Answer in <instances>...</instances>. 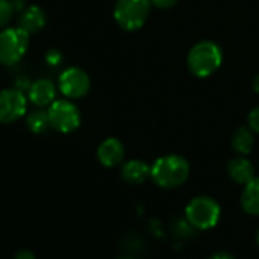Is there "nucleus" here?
Segmentation results:
<instances>
[{
    "label": "nucleus",
    "mask_w": 259,
    "mask_h": 259,
    "mask_svg": "<svg viewBox=\"0 0 259 259\" xmlns=\"http://www.w3.org/2000/svg\"><path fill=\"white\" fill-rule=\"evenodd\" d=\"M191 172L189 162L179 154H166L151 165V180L163 189L182 186Z\"/></svg>",
    "instance_id": "1"
},
{
    "label": "nucleus",
    "mask_w": 259,
    "mask_h": 259,
    "mask_svg": "<svg viewBox=\"0 0 259 259\" xmlns=\"http://www.w3.org/2000/svg\"><path fill=\"white\" fill-rule=\"evenodd\" d=\"M189 72L197 78H207L213 75L223 63L221 48L210 40H203L194 45L186 58Z\"/></svg>",
    "instance_id": "2"
},
{
    "label": "nucleus",
    "mask_w": 259,
    "mask_h": 259,
    "mask_svg": "<svg viewBox=\"0 0 259 259\" xmlns=\"http://www.w3.org/2000/svg\"><path fill=\"white\" fill-rule=\"evenodd\" d=\"M151 0H116L113 17L123 31H138L148 20Z\"/></svg>",
    "instance_id": "3"
},
{
    "label": "nucleus",
    "mask_w": 259,
    "mask_h": 259,
    "mask_svg": "<svg viewBox=\"0 0 259 259\" xmlns=\"http://www.w3.org/2000/svg\"><path fill=\"white\" fill-rule=\"evenodd\" d=\"M185 217L192 227L198 230H209L218 224L221 217V207L215 198L207 195H198L188 203L185 209Z\"/></svg>",
    "instance_id": "4"
},
{
    "label": "nucleus",
    "mask_w": 259,
    "mask_h": 259,
    "mask_svg": "<svg viewBox=\"0 0 259 259\" xmlns=\"http://www.w3.org/2000/svg\"><path fill=\"white\" fill-rule=\"evenodd\" d=\"M29 34L20 26L0 31V64L14 66L28 52Z\"/></svg>",
    "instance_id": "5"
},
{
    "label": "nucleus",
    "mask_w": 259,
    "mask_h": 259,
    "mask_svg": "<svg viewBox=\"0 0 259 259\" xmlns=\"http://www.w3.org/2000/svg\"><path fill=\"white\" fill-rule=\"evenodd\" d=\"M49 123L60 133H72L81 125V113L70 99H55L48 110Z\"/></svg>",
    "instance_id": "6"
},
{
    "label": "nucleus",
    "mask_w": 259,
    "mask_h": 259,
    "mask_svg": "<svg viewBox=\"0 0 259 259\" xmlns=\"http://www.w3.org/2000/svg\"><path fill=\"white\" fill-rule=\"evenodd\" d=\"M28 110V99L19 89L0 90V123H13Z\"/></svg>",
    "instance_id": "7"
},
{
    "label": "nucleus",
    "mask_w": 259,
    "mask_h": 259,
    "mask_svg": "<svg viewBox=\"0 0 259 259\" xmlns=\"http://www.w3.org/2000/svg\"><path fill=\"white\" fill-rule=\"evenodd\" d=\"M58 89L67 99H79L90 90V78L79 67H67L58 78Z\"/></svg>",
    "instance_id": "8"
},
{
    "label": "nucleus",
    "mask_w": 259,
    "mask_h": 259,
    "mask_svg": "<svg viewBox=\"0 0 259 259\" xmlns=\"http://www.w3.org/2000/svg\"><path fill=\"white\" fill-rule=\"evenodd\" d=\"M96 154H98V160L101 162V165H104L105 168H114L123 162L125 148L119 139L108 138L101 142Z\"/></svg>",
    "instance_id": "9"
},
{
    "label": "nucleus",
    "mask_w": 259,
    "mask_h": 259,
    "mask_svg": "<svg viewBox=\"0 0 259 259\" xmlns=\"http://www.w3.org/2000/svg\"><path fill=\"white\" fill-rule=\"evenodd\" d=\"M28 99L37 107L51 105L57 99V87L48 78L35 79L28 89Z\"/></svg>",
    "instance_id": "10"
},
{
    "label": "nucleus",
    "mask_w": 259,
    "mask_h": 259,
    "mask_svg": "<svg viewBox=\"0 0 259 259\" xmlns=\"http://www.w3.org/2000/svg\"><path fill=\"white\" fill-rule=\"evenodd\" d=\"M120 176L126 183L141 185L145 180L151 179V166L141 159H133L122 165Z\"/></svg>",
    "instance_id": "11"
},
{
    "label": "nucleus",
    "mask_w": 259,
    "mask_h": 259,
    "mask_svg": "<svg viewBox=\"0 0 259 259\" xmlns=\"http://www.w3.org/2000/svg\"><path fill=\"white\" fill-rule=\"evenodd\" d=\"M227 174L238 185H247L250 180H253L256 177L254 176V166L244 156L233 157L232 160H229Z\"/></svg>",
    "instance_id": "12"
},
{
    "label": "nucleus",
    "mask_w": 259,
    "mask_h": 259,
    "mask_svg": "<svg viewBox=\"0 0 259 259\" xmlns=\"http://www.w3.org/2000/svg\"><path fill=\"white\" fill-rule=\"evenodd\" d=\"M19 26L23 31H26L29 35L41 31L46 26V14H45V11L37 5H32V7L26 8L22 13L20 19H19Z\"/></svg>",
    "instance_id": "13"
},
{
    "label": "nucleus",
    "mask_w": 259,
    "mask_h": 259,
    "mask_svg": "<svg viewBox=\"0 0 259 259\" xmlns=\"http://www.w3.org/2000/svg\"><path fill=\"white\" fill-rule=\"evenodd\" d=\"M241 207L245 213L259 217V177H254L241 192Z\"/></svg>",
    "instance_id": "14"
},
{
    "label": "nucleus",
    "mask_w": 259,
    "mask_h": 259,
    "mask_svg": "<svg viewBox=\"0 0 259 259\" xmlns=\"http://www.w3.org/2000/svg\"><path fill=\"white\" fill-rule=\"evenodd\" d=\"M232 147L239 156H245L251 153L254 147V132L250 126H239L233 133Z\"/></svg>",
    "instance_id": "15"
},
{
    "label": "nucleus",
    "mask_w": 259,
    "mask_h": 259,
    "mask_svg": "<svg viewBox=\"0 0 259 259\" xmlns=\"http://www.w3.org/2000/svg\"><path fill=\"white\" fill-rule=\"evenodd\" d=\"M26 125H28V128L31 130V132L35 133V135L45 133L46 130L51 126L48 111H45L41 108H37V110L29 111L28 116H26Z\"/></svg>",
    "instance_id": "16"
},
{
    "label": "nucleus",
    "mask_w": 259,
    "mask_h": 259,
    "mask_svg": "<svg viewBox=\"0 0 259 259\" xmlns=\"http://www.w3.org/2000/svg\"><path fill=\"white\" fill-rule=\"evenodd\" d=\"M14 14V8L11 0H0V29H5L7 25L11 22Z\"/></svg>",
    "instance_id": "17"
},
{
    "label": "nucleus",
    "mask_w": 259,
    "mask_h": 259,
    "mask_svg": "<svg viewBox=\"0 0 259 259\" xmlns=\"http://www.w3.org/2000/svg\"><path fill=\"white\" fill-rule=\"evenodd\" d=\"M247 122H248V126L253 130V132L259 135V105L251 108V111L248 113Z\"/></svg>",
    "instance_id": "18"
},
{
    "label": "nucleus",
    "mask_w": 259,
    "mask_h": 259,
    "mask_svg": "<svg viewBox=\"0 0 259 259\" xmlns=\"http://www.w3.org/2000/svg\"><path fill=\"white\" fill-rule=\"evenodd\" d=\"M46 63L48 64H51V66H58L60 63H61V60H63V55L60 54V51H57V49H51V51H48V54H46Z\"/></svg>",
    "instance_id": "19"
},
{
    "label": "nucleus",
    "mask_w": 259,
    "mask_h": 259,
    "mask_svg": "<svg viewBox=\"0 0 259 259\" xmlns=\"http://www.w3.org/2000/svg\"><path fill=\"white\" fill-rule=\"evenodd\" d=\"M179 2V0H151V4L159 8V10H169L172 8L176 4Z\"/></svg>",
    "instance_id": "20"
},
{
    "label": "nucleus",
    "mask_w": 259,
    "mask_h": 259,
    "mask_svg": "<svg viewBox=\"0 0 259 259\" xmlns=\"http://www.w3.org/2000/svg\"><path fill=\"white\" fill-rule=\"evenodd\" d=\"M14 259H37V256H35L31 250L23 248V250H19V251L16 253Z\"/></svg>",
    "instance_id": "21"
},
{
    "label": "nucleus",
    "mask_w": 259,
    "mask_h": 259,
    "mask_svg": "<svg viewBox=\"0 0 259 259\" xmlns=\"http://www.w3.org/2000/svg\"><path fill=\"white\" fill-rule=\"evenodd\" d=\"M209 259H235V256L229 251H224V250H220V251H215Z\"/></svg>",
    "instance_id": "22"
},
{
    "label": "nucleus",
    "mask_w": 259,
    "mask_h": 259,
    "mask_svg": "<svg viewBox=\"0 0 259 259\" xmlns=\"http://www.w3.org/2000/svg\"><path fill=\"white\" fill-rule=\"evenodd\" d=\"M11 5L14 8V13L16 11H22L25 8V0H11Z\"/></svg>",
    "instance_id": "23"
},
{
    "label": "nucleus",
    "mask_w": 259,
    "mask_h": 259,
    "mask_svg": "<svg viewBox=\"0 0 259 259\" xmlns=\"http://www.w3.org/2000/svg\"><path fill=\"white\" fill-rule=\"evenodd\" d=\"M253 90L256 92V93H259V73L254 76V79H253Z\"/></svg>",
    "instance_id": "24"
},
{
    "label": "nucleus",
    "mask_w": 259,
    "mask_h": 259,
    "mask_svg": "<svg viewBox=\"0 0 259 259\" xmlns=\"http://www.w3.org/2000/svg\"><path fill=\"white\" fill-rule=\"evenodd\" d=\"M256 242H257V245H259V230H257V233H256Z\"/></svg>",
    "instance_id": "25"
},
{
    "label": "nucleus",
    "mask_w": 259,
    "mask_h": 259,
    "mask_svg": "<svg viewBox=\"0 0 259 259\" xmlns=\"http://www.w3.org/2000/svg\"><path fill=\"white\" fill-rule=\"evenodd\" d=\"M119 259H133V257H119Z\"/></svg>",
    "instance_id": "26"
}]
</instances>
